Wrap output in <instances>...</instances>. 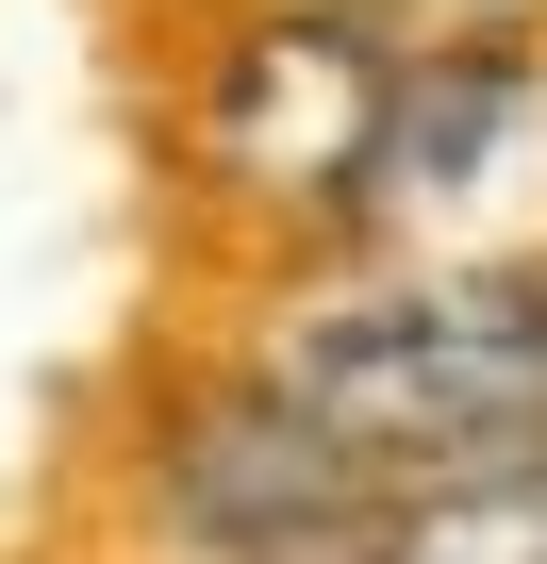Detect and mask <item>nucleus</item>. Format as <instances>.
<instances>
[{
    "instance_id": "obj_1",
    "label": "nucleus",
    "mask_w": 547,
    "mask_h": 564,
    "mask_svg": "<svg viewBox=\"0 0 547 564\" xmlns=\"http://www.w3.org/2000/svg\"><path fill=\"white\" fill-rule=\"evenodd\" d=\"M265 399H299L382 498H431V481L530 465V448H547V282L382 265L365 300L283 316Z\"/></svg>"
},
{
    "instance_id": "obj_2",
    "label": "nucleus",
    "mask_w": 547,
    "mask_h": 564,
    "mask_svg": "<svg viewBox=\"0 0 547 564\" xmlns=\"http://www.w3.org/2000/svg\"><path fill=\"white\" fill-rule=\"evenodd\" d=\"M349 216L382 265H464V282H547V67L514 34L415 51L382 84V133L349 166Z\"/></svg>"
},
{
    "instance_id": "obj_3",
    "label": "nucleus",
    "mask_w": 547,
    "mask_h": 564,
    "mask_svg": "<svg viewBox=\"0 0 547 564\" xmlns=\"http://www.w3.org/2000/svg\"><path fill=\"white\" fill-rule=\"evenodd\" d=\"M166 514L199 531V547H232V564H316V547H349L365 514H382V481L299 415V399H216V415H183V448H166Z\"/></svg>"
},
{
    "instance_id": "obj_5",
    "label": "nucleus",
    "mask_w": 547,
    "mask_h": 564,
    "mask_svg": "<svg viewBox=\"0 0 547 564\" xmlns=\"http://www.w3.org/2000/svg\"><path fill=\"white\" fill-rule=\"evenodd\" d=\"M382 564H547V448H530V465H481V481L398 498Z\"/></svg>"
},
{
    "instance_id": "obj_6",
    "label": "nucleus",
    "mask_w": 547,
    "mask_h": 564,
    "mask_svg": "<svg viewBox=\"0 0 547 564\" xmlns=\"http://www.w3.org/2000/svg\"><path fill=\"white\" fill-rule=\"evenodd\" d=\"M349 34H382V51H481V34H514L530 0H332Z\"/></svg>"
},
{
    "instance_id": "obj_4",
    "label": "nucleus",
    "mask_w": 547,
    "mask_h": 564,
    "mask_svg": "<svg viewBox=\"0 0 547 564\" xmlns=\"http://www.w3.org/2000/svg\"><path fill=\"white\" fill-rule=\"evenodd\" d=\"M382 84H398V51L349 34V18L249 34V51L216 67V166H232L249 199H332V216H349V166H365V133H382Z\"/></svg>"
}]
</instances>
